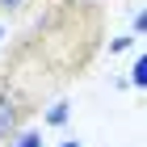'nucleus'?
<instances>
[{
	"label": "nucleus",
	"mask_w": 147,
	"mask_h": 147,
	"mask_svg": "<svg viewBox=\"0 0 147 147\" xmlns=\"http://www.w3.org/2000/svg\"><path fill=\"white\" fill-rule=\"evenodd\" d=\"M67 122H71V101H63V97L42 109V126H51V130H63Z\"/></svg>",
	"instance_id": "nucleus-2"
},
{
	"label": "nucleus",
	"mask_w": 147,
	"mask_h": 147,
	"mask_svg": "<svg viewBox=\"0 0 147 147\" xmlns=\"http://www.w3.org/2000/svg\"><path fill=\"white\" fill-rule=\"evenodd\" d=\"M130 46H135V34H118V38H109V55H122Z\"/></svg>",
	"instance_id": "nucleus-6"
},
{
	"label": "nucleus",
	"mask_w": 147,
	"mask_h": 147,
	"mask_svg": "<svg viewBox=\"0 0 147 147\" xmlns=\"http://www.w3.org/2000/svg\"><path fill=\"white\" fill-rule=\"evenodd\" d=\"M30 4H38V0H0V17H21Z\"/></svg>",
	"instance_id": "nucleus-5"
},
{
	"label": "nucleus",
	"mask_w": 147,
	"mask_h": 147,
	"mask_svg": "<svg viewBox=\"0 0 147 147\" xmlns=\"http://www.w3.org/2000/svg\"><path fill=\"white\" fill-rule=\"evenodd\" d=\"M130 34H135V38H139V34H147V9H139L135 17H130Z\"/></svg>",
	"instance_id": "nucleus-7"
},
{
	"label": "nucleus",
	"mask_w": 147,
	"mask_h": 147,
	"mask_svg": "<svg viewBox=\"0 0 147 147\" xmlns=\"http://www.w3.org/2000/svg\"><path fill=\"white\" fill-rule=\"evenodd\" d=\"M34 113V97L21 88L17 71H0V147H9L17 130H25V118Z\"/></svg>",
	"instance_id": "nucleus-1"
},
{
	"label": "nucleus",
	"mask_w": 147,
	"mask_h": 147,
	"mask_svg": "<svg viewBox=\"0 0 147 147\" xmlns=\"http://www.w3.org/2000/svg\"><path fill=\"white\" fill-rule=\"evenodd\" d=\"M126 84L130 88H139V92H147V51L130 63V76H126Z\"/></svg>",
	"instance_id": "nucleus-3"
},
{
	"label": "nucleus",
	"mask_w": 147,
	"mask_h": 147,
	"mask_svg": "<svg viewBox=\"0 0 147 147\" xmlns=\"http://www.w3.org/2000/svg\"><path fill=\"white\" fill-rule=\"evenodd\" d=\"M59 147H80V139H63V143H59Z\"/></svg>",
	"instance_id": "nucleus-8"
},
{
	"label": "nucleus",
	"mask_w": 147,
	"mask_h": 147,
	"mask_svg": "<svg viewBox=\"0 0 147 147\" xmlns=\"http://www.w3.org/2000/svg\"><path fill=\"white\" fill-rule=\"evenodd\" d=\"M4 38H9V30H4V21H0V42H4Z\"/></svg>",
	"instance_id": "nucleus-9"
},
{
	"label": "nucleus",
	"mask_w": 147,
	"mask_h": 147,
	"mask_svg": "<svg viewBox=\"0 0 147 147\" xmlns=\"http://www.w3.org/2000/svg\"><path fill=\"white\" fill-rule=\"evenodd\" d=\"M9 147H42V130L38 126H25V130H17V139Z\"/></svg>",
	"instance_id": "nucleus-4"
}]
</instances>
